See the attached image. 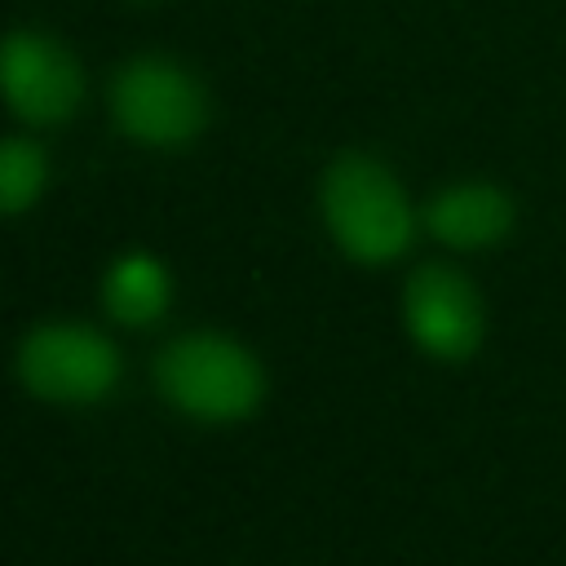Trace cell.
<instances>
[{"label":"cell","instance_id":"cell-1","mask_svg":"<svg viewBox=\"0 0 566 566\" xmlns=\"http://www.w3.org/2000/svg\"><path fill=\"white\" fill-rule=\"evenodd\" d=\"M323 217L332 239L367 265L394 261L416 230L402 186L367 155H340L323 177Z\"/></svg>","mask_w":566,"mask_h":566},{"label":"cell","instance_id":"cell-4","mask_svg":"<svg viewBox=\"0 0 566 566\" xmlns=\"http://www.w3.org/2000/svg\"><path fill=\"white\" fill-rule=\"evenodd\" d=\"M18 371L49 402H97L119 380V354L93 327L44 323L22 340Z\"/></svg>","mask_w":566,"mask_h":566},{"label":"cell","instance_id":"cell-5","mask_svg":"<svg viewBox=\"0 0 566 566\" xmlns=\"http://www.w3.org/2000/svg\"><path fill=\"white\" fill-rule=\"evenodd\" d=\"M411 340L433 358H469L482 340V301L451 265H420L402 296Z\"/></svg>","mask_w":566,"mask_h":566},{"label":"cell","instance_id":"cell-9","mask_svg":"<svg viewBox=\"0 0 566 566\" xmlns=\"http://www.w3.org/2000/svg\"><path fill=\"white\" fill-rule=\"evenodd\" d=\"M44 186V155L22 142V137H9L4 150H0V203L4 212H22Z\"/></svg>","mask_w":566,"mask_h":566},{"label":"cell","instance_id":"cell-2","mask_svg":"<svg viewBox=\"0 0 566 566\" xmlns=\"http://www.w3.org/2000/svg\"><path fill=\"white\" fill-rule=\"evenodd\" d=\"M155 380L172 407L212 424L243 420L265 389L256 358L243 345L212 332L172 340L155 363Z\"/></svg>","mask_w":566,"mask_h":566},{"label":"cell","instance_id":"cell-6","mask_svg":"<svg viewBox=\"0 0 566 566\" xmlns=\"http://www.w3.org/2000/svg\"><path fill=\"white\" fill-rule=\"evenodd\" d=\"M4 97L31 124H57L80 106V62L49 35L18 31L4 44Z\"/></svg>","mask_w":566,"mask_h":566},{"label":"cell","instance_id":"cell-8","mask_svg":"<svg viewBox=\"0 0 566 566\" xmlns=\"http://www.w3.org/2000/svg\"><path fill=\"white\" fill-rule=\"evenodd\" d=\"M102 301L128 327L155 323L168 310V274H164V265L155 256L133 252V256H124V261L111 265V274L102 283Z\"/></svg>","mask_w":566,"mask_h":566},{"label":"cell","instance_id":"cell-3","mask_svg":"<svg viewBox=\"0 0 566 566\" xmlns=\"http://www.w3.org/2000/svg\"><path fill=\"white\" fill-rule=\"evenodd\" d=\"M115 119L146 146H181L208 119V97L190 71L168 57H137L115 80Z\"/></svg>","mask_w":566,"mask_h":566},{"label":"cell","instance_id":"cell-7","mask_svg":"<svg viewBox=\"0 0 566 566\" xmlns=\"http://www.w3.org/2000/svg\"><path fill=\"white\" fill-rule=\"evenodd\" d=\"M429 230L451 243V248H491L509 234L513 226V199L500 190V186H486V181H460V186H447L433 203H429Z\"/></svg>","mask_w":566,"mask_h":566}]
</instances>
